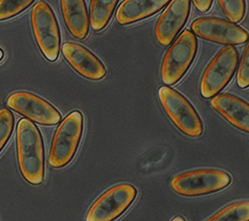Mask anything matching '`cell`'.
<instances>
[{"mask_svg":"<svg viewBox=\"0 0 249 221\" xmlns=\"http://www.w3.org/2000/svg\"><path fill=\"white\" fill-rule=\"evenodd\" d=\"M18 160L23 178L34 186L44 182L45 153L42 136L33 121L23 118L17 131Z\"/></svg>","mask_w":249,"mask_h":221,"instance_id":"cell-1","label":"cell"},{"mask_svg":"<svg viewBox=\"0 0 249 221\" xmlns=\"http://www.w3.org/2000/svg\"><path fill=\"white\" fill-rule=\"evenodd\" d=\"M84 129V119L79 111L71 112L55 131L51 144L49 164L53 169H61L72 161L79 150Z\"/></svg>","mask_w":249,"mask_h":221,"instance_id":"cell-2","label":"cell"},{"mask_svg":"<svg viewBox=\"0 0 249 221\" xmlns=\"http://www.w3.org/2000/svg\"><path fill=\"white\" fill-rule=\"evenodd\" d=\"M231 184V176L218 169H199L175 175L170 186L181 197H201L215 193Z\"/></svg>","mask_w":249,"mask_h":221,"instance_id":"cell-3","label":"cell"},{"mask_svg":"<svg viewBox=\"0 0 249 221\" xmlns=\"http://www.w3.org/2000/svg\"><path fill=\"white\" fill-rule=\"evenodd\" d=\"M158 96L165 114L183 135L196 137L203 133V122L186 97L170 86L160 87Z\"/></svg>","mask_w":249,"mask_h":221,"instance_id":"cell-4","label":"cell"},{"mask_svg":"<svg viewBox=\"0 0 249 221\" xmlns=\"http://www.w3.org/2000/svg\"><path fill=\"white\" fill-rule=\"evenodd\" d=\"M198 51L196 34L185 29L165 53L160 74L165 85H174L184 78L186 72L193 65Z\"/></svg>","mask_w":249,"mask_h":221,"instance_id":"cell-5","label":"cell"},{"mask_svg":"<svg viewBox=\"0 0 249 221\" xmlns=\"http://www.w3.org/2000/svg\"><path fill=\"white\" fill-rule=\"evenodd\" d=\"M30 18L36 42L41 53L50 61L57 60L60 53V30L50 4L45 1L36 3Z\"/></svg>","mask_w":249,"mask_h":221,"instance_id":"cell-6","label":"cell"},{"mask_svg":"<svg viewBox=\"0 0 249 221\" xmlns=\"http://www.w3.org/2000/svg\"><path fill=\"white\" fill-rule=\"evenodd\" d=\"M238 53L232 45L222 48L206 67L201 78L200 91L205 99L214 98L229 84L237 69Z\"/></svg>","mask_w":249,"mask_h":221,"instance_id":"cell-7","label":"cell"},{"mask_svg":"<svg viewBox=\"0 0 249 221\" xmlns=\"http://www.w3.org/2000/svg\"><path fill=\"white\" fill-rule=\"evenodd\" d=\"M138 190L130 184H121L110 188L91 205L87 221H112L126 212L137 198Z\"/></svg>","mask_w":249,"mask_h":221,"instance_id":"cell-8","label":"cell"},{"mask_svg":"<svg viewBox=\"0 0 249 221\" xmlns=\"http://www.w3.org/2000/svg\"><path fill=\"white\" fill-rule=\"evenodd\" d=\"M196 35L211 42L224 45H240L246 43L249 34L245 29L230 20L218 17H199L191 24Z\"/></svg>","mask_w":249,"mask_h":221,"instance_id":"cell-9","label":"cell"},{"mask_svg":"<svg viewBox=\"0 0 249 221\" xmlns=\"http://www.w3.org/2000/svg\"><path fill=\"white\" fill-rule=\"evenodd\" d=\"M7 105L31 121L44 126H54L61 121V114L42 98L27 91L10 95Z\"/></svg>","mask_w":249,"mask_h":221,"instance_id":"cell-10","label":"cell"},{"mask_svg":"<svg viewBox=\"0 0 249 221\" xmlns=\"http://www.w3.org/2000/svg\"><path fill=\"white\" fill-rule=\"evenodd\" d=\"M190 2L191 0H172L160 15L155 26V37L159 44H172L189 17Z\"/></svg>","mask_w":249,"mask_h":221,"instance_id":"cell-11","label":"cell"},{"mask_svg":"<svg viewBox=\"0 0 249 221\" xmlns=\"http://www.w3.org/2000/svg\"><path fill=\"white\" fill-rule=\"evenodd\" d=\"M62 54L69 65L83 78L90 81H100L106 78V66L83 45L66 42L62 45Z\"/></svg>","mask_w":249,"mask_h":221,"instance_id":"cell-12","label":"cell"},{"mask_svg":"<svg viewBox=\"0 0 249 221\" xmlns=\"http://www.w3.org/2000/svg\"><path fill=\"white\" fill-rule=\"evenodd\" d=\"M211 105L218 114L238 130L249 133V103L231 94H220L213 98Z\"/></svg>","mask_w":249,"mask_h":221,"instance_id":"cell-13","label":"cell"},{"mask_svg":"<svg viewBox=\"0 0 249 221\" xmlns=\"http://www.w3.org/2000/svg\"><path fill=\"white\" fill-rule=\"evenodd\" d=\"M171 0H124L116 12L121 25H129L147 18L163 9Z\"/></svg>","mask_w":249,"mask_h":221,"instance_id":"cell-14","label":"cell"},{"mask_svg":"<svg viewBox=\"0 0 249 221\" xmlns=\"http://www.w3.org/2000/svg\"><path fill=\"white\" fill-rule=\"evenodd\" d=\"M62 17L69 33L77 40H84L89 33V17L85 0H60Z\"/></svg>","mask_w":249,"mask_h":221,"instance_id":"cell-15","label":"cell"},{"mask_svg":"<svg viewBox=\"0 0 249 221\" xmlns=\"http://www.w3.org/2000/svg\"><path fill=\"white\" fill-rule=\"evenodd\" d=\"M118 0H91L89 22L95 32H101L110 22L117 7Z\"/></svg>","mask_w":249,"mask_h":221,"instance_id":"cell-16","label":"cell"},{"mask_svg":"<svg viewBox=\"0 0 249 221\" xmlns=\"http://www.w3.org/2000/svg\"><path fill=\"white\" fill-rule=\"evenodd\" d=\"M209 221H249V201H238L220 209Z\"/></svg>","mask_w":249,"mask_h":221,"instance_id":"cell-17","label":"cell"},{"mask_svg":"<svg viewBox=\"0 0 249 221\" xmlns=\"http://www.w3.org/2000/svg\"><path fill=\"white\" fill-rule=\"evenodd\" d=\"M36 0H0V22L24 12Z\"/></svg>","mask_w":249,"mask_h":221,"instance_id":"cell-18","label":"cell"},{"mask_svg":"<svg viewBox=\"0 0 249 221\" xmlns=\"http://www.w3.org/2000/svg\"><path fill=\"white\" fill-rule=\"evenodd\" d=\"M218 3L226 17L233 23L243 20L246 12L245 0H218Z\"/></svg>","mask_w":249,"mask_h":221,"instance_id":"cell-19","label":"cell"},{"mask_svg":"<svg viewBox=\"0 0 249 221\" xmlns=\"http://www.w3.org/2000/svg\"><path fill=\"white\" fill-rule=\"evenodd\" d=\"M14 129V115L8 109L0 110V153L7 145Z\"/></svg>","mask_w":249,"mask_h":221,"instance_id":"cell-20","label":"cell"},{"mask_svg":"<svg viewBox=\"0 0 249 221\" xmlns=\"http://www.w3.org/2000/svg\"><path fill=\"white\" fill-rule=\"evenodd\" d=\"M237 85L240 88L249 87V42L244 50L237 71Z\"/></svg>","mask_w":249,"mask_h":221,"instance_id":"cell-21","label":"cell"},{"mask_svg":"<svg viewBox=\"0 0 249 221\" xmlns=\"http://www.w3.org/2000/svg\"><path fill=\"white\" fill-rule=\"evenodd\" d=\"M193 2L200 12L204 13L211 9L213 4V0H193Z\"/></svg>","mask_w":249,"mask_h":221,"instance_id":"cell-22","label":"cell"},{"mask_svg":"<svg viewBox=\"0 0 249 221\" xmlns=\"http://www.w3.org/2000/svg\"><path fill=\"white\" fill-rule=\"evenodd\" d=\"M3 56H4V53H3V51L0 49V61L2 60V58H3Z\"/></svg>","mask_w":249,"mask_h":221,"instance_id":"cell-23","label":"cell"},{"mask_svg":"<svg viewBox=\"0 0 249 221\" xmlns=\"http://www.w3.org/2000/svg\"><path fill=\"white\" fill-rule=\"evenodd\" d=\"M172 220H173V221H178H178H184L185 219L181 218V217H176V218H173Z\"/></svg>","mask_w":249,"mask_h":221,"instance_id":"cell-24","label":"cell"}]
</instances>
